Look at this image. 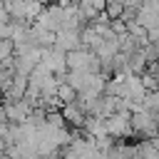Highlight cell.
Listing matches in <instances>:
<instances>
[{"label": "cell", "instance_id": "obj_10", "mask_svg": "<svg viewBox=\"0 0 159 159\" xmlns=\"http://www.w3.org/2000/svg\"><path fill=\"white\" fill-rule=\"evenodd\" d=\"M10 20H12V17H10V12H7V7H5V0H2V2H0V25H2V22H10Z\"/></svg>", "mask_w": 159, "mask_h": 159}, {"label": "cell", "instance_id": "obj_11", "mask_svg": "<svg viewBox=\"0 0 159 159\" xmlns=\"http://www.w3.org/2000/svg\"><path fill=\"white\" fill-rule=\"evenodd\" d=\"M147 37H149V45H159V27L149 30V32H147Z\"/></svg>", "mask_w": 159, "mask_h": 159}, {"label": "cell", "instance_id": "obj_5", "mask_svg": "<svg viewBox=\"0 0 159 159\" xmlns=\"http://www.w3.org/2000/svg\"><path fill=\"white\" fill-rule=\"evenodd\" d=\"M89 62H92V50H87V47L67 52V70L70 72H77V70H87L89 72Z\"/></svg>", "mask_w": 159, "mask_h": 159}, {"label": "cell", "instance_id": "obj_9", "mask_svg": "<svg viewBox=\"0 0 159 159\" xmlns=\"http://www.w3.org/2000/svg\"><path fill=\"white\" fill-rule=\"evenodd\" d=\"M124 10H127V7H124V2H122V0H107L104 12H107L112 20H119V17L124 15Z\"/></svg>", "mask_w": 159, "mask_h": 159}, {"label": "cell", "instance_id": "obj_7", "mask_svg": "<svg viewBox=\"0 0 159 159\" xmlns=\"http://www.w3.org/2000/svg\"><path fill=\"white\" fill-rule=\"evenodd\" d=\"M45 7H47L45 0H25V22L32 25V22L45 12Z\"/></svg>", "mask_w": 159, "mask_h": 159}, {"label": "cell", "instance_id": "obj_2", "mask_svg": "<svg viewBox=\"0 0 159 159\" xmlns=\"http://www.w3.org/2000/svg\"><path fill=\"white\" fill-rule=\"evenodd\" d=\"M35 25H40L45 30H52V32H60L65 27V10L60 5H47L45 12L35 20Z\"/></svg>", "mask_w": 159, "mask_h": 159}, {"label": "cell", "instance_id": "obj_6", "mask_svg": "<svg viewBox=\"0 0 159 159\" xmlns=\"http://www.w3.org/2000/svg\"><path fill=\"white\" fill-rule=\"evenodd\" d=\"M77 7H80V12L84 15L87 22H94V20L104 12L107 0H77Z\"/></svg>", "mask_w": 159, "mask_h": 159}, {"label": "cell", "instance_id": "obj_8", "mask_svg": "<svg viewBox=\"0 0 159 159\" xmlns=\"http://www.w3.org/2000/svg\"><path fill=\"white\" fill-rule=\"evenodd\" d=\"M57 99L62 102V104H72V102H77L80 99V92L65 80V82H60V89H57Z\"/></svg>", "mask_w": 159, "mask_h": 159}, {"label": "cell", "instance_id": "obj_12", "mask_svg": "<svg viewBox=\"0 0 159 159\" xmlns=\"http://www.w3.org/2000/svg\"><path fill=\"white\" fill-rule=\"evenodd\" d=\"M122 2H124V7H142L144 0H122Z\"/></svg>", "mask_w": 159, "mask_h": 159}, {"label": "cell", "instance_id": "obj_4", "mask_svg": "<svg viewBox=\"0 0 159 159\" xmlns=\"http://www.w3.org/2000/svg\"><path fill=\"white\" fill-rule=\"evenodd\" d=\"M137 20H139L142 27H147V32L154 30V27H159V12L154 7V0H144L142 2V7L137 10Z\"/></svg>", "mask_w": 159, "mask_h": 159}, {"label": "cell", "instance_id": "obj_15", "mask_svg": "<svg viewBox=\"0 0 159 159\" xmlns=\"http://www.w3.org/2000/svg\"><path fill=\"white\" fill-rule=\"evenodd\" d=\"M154 7H157V12H159V0H154Z\"/></svg>", "mask_w": 159, "mask_h": 159}, {"label": "cell", "instance_id": "obj_3", "mask_svg": "<svg viewBox=\"0 0 159 159\" xmlns=\"http://www.w3.org/2000/svg\"><path fill=\"white\" fill-rule=\"evenodd\" d=\"M55 47H60L62 52L80 50V47H82V30H60Z\"/></svg>", "mask_w": 159, "mask_h": 159}, {"label": "cell", "instance_id": "obj_13", "mask_svg": "<svg viewBox=\"0 0 159 159\" xmlns=\"http://www.w3.org/2000/svg\"><path fill=\"white\" fill-rule=\"evenodd\" d=\"M40 159H57L55 154H47V157H40Z\"/></svg>", "mask_w": 159, "mask_h": 159}, {"label": "cell", "instance_id": "obj_1", "mask_svg": "<svg viewBox=\"0 0 159 159\" xmlns=\"http://www.w3.org/2000/svg\"><path fill=\"white\" fill-rule=\"evenodd\" d=\"M102 152L94 139H72L62 154V159H97Z\"/></svg>", "mask_w": 159, "mask_h": 159}, {"label": "cell", "instance_id": "obj_14", "mask_svg": "<svg viewBox=\"0 0 159 159\" xmlns=\"http://www.w3.org/2000/svg\"><path fill=\"white\" fill-rule=\"evenodd\" d=\"M45 2H47V5H55V2H60V0H45Z\"/></svg>", "mask_w": 159, "mask_h": 159}]
</instances>
